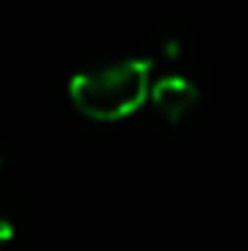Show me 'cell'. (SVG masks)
<instances>
[{"label": "cell", "mask_w": 248, "mask_h": 251, "mask_svg": "<svg viewBox=\"0 0 248 251\" xmlns=\"http://www.w3.org/2000/svg\"><path fill=\"white\" fill-rule=\"evenodd\" d=\"M73 105L99 123H114L134 114L152 94V62L149 59H114L85 67L70 79Z\"/></svg>", "instance_id": "obj_1"}, {"label": "cell", "mask_w": 248, "mask_h": 251, "mask_svg": "<svg viewBox=\"0 0 248 251\" xmlns=\"http://www.w3.org/2000/svg\"><path fill=\"white\" fill-rule=\"evenodd\" d=\"M149 102L155 105V111L164 120L178 123L198 105V85L193 79L181 76V73H167V76L152 82Z\"/></svg>", "instance_id": "obj_2"}, {"label": "cell", "mask_w": 248, "mask_h": 251, "mask_svg": "<svg viewBox=\"0 0 248 251\" xmlns=\"http://www.w3.org/2000/svg\"><path fill=\"white\" fill-rule=\"evenodd\" d=\"M12 237H15V225H12L6 216H0V249H3L6 243H12Z\"/></svg>", "instance_id": "obj_4"}, {"label": "cell", "mask_w": 248, "mask_h": 251, "mask_svg": "<svg viewBox=\"0 0 248 251\" xmlns=\"http://www.w3.org/2000/svg\"><path fill=\"white\" fill-rule=\"evenodd\" d=\"M161 56H164V59H178V56H181V41H178V38H167V41L161 44Z\"/></svg>", "instance_id": "obj_3"}]
</instances>
